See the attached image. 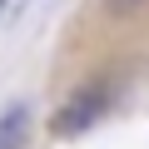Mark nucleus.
I'll list each match as a JSON object with an SVG mask.
<instances>
[{
    "instance_id": "f257e3e1",
    "label": "nucleus",
    "mask_w": 149,
    "mask_h": 149,
    "mask_svg": "<svg viewBox=\"0 0 149 149\" xmlns=\"http://www.w3.org/2000/svg\"><path fill=\"white\" fill-rule=\"evenodd\" d=\"M100 114H104V85H85V90H74V95L60 104V114H55V134L74 139V134H85Z\"/></svg>"
},
{
    "instance_id": "7ed1b4c3",
    "label": "nucleus",
    "mask_w": 149,
    "mask_h": 149,
    "mask_svg": "<svg viewBox=\"0 0 149 149\" xmlns=\"http://www.w3.org/2000/svg\"><path fill=\"white\" fill-rule=\"evenodd\" d=\"M104 5H109V10H119V15H129V10H139V5H144V0H104Z\"/></svg>"
},
{
    "instance_id": "f03ea898",
    "label": "nucleus",
    "mask_w": 149,
    "mask_h": 149,
    "mask_svg": "<svg viewBox=\"0 0 149 149\" xmlns=\"http://www.w3.org/2000/svg\"><path fill=\"white\" fill-rule=\"evenodd\" d=\"M30 134V109L25 104H10L5 114H0V149H20Z\"/></svg>"
}]
</instances>
